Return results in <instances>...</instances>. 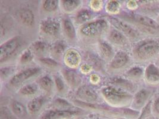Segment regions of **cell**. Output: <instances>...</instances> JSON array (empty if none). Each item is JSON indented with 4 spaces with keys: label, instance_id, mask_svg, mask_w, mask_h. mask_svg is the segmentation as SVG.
<instances>
[{
    "label": "cell",
    "instance_id": "cell-7",
    "mask_svg": "<svg viewBox=\"0 0 159 119\" xmlns=\"http://www.w3.org/2000/svg\"><path fill=\"white\" fill-rule=\"evenodd\" d=\"M144 81L148 87L159 86V67L155 63H150L145 67Z\"/></svg>",
    "mask_w": 159,
    "mask_h": 119
},
{
    "label": "cell",
    "instance_id": "cell-6",
    "mask_svg": "<svg viewBox=\"0 0 159 119\" xmlns=\"http://www.w3.org/2000/svg\"><path fill=\"white\" fill-rule=\"evenodd\" d=\"M108 28L107 22L104 20H98L88 23L80 29V33L87 37H95L102 33Z\"/></svg>",
    "mask_w": 159,
    "mask_h": 119
},
{
    "label": "cell",
    "instance_id": "cell-12",
    "mask_svg": "<svg viewBox=\"0 0 159 119\" xmlns=\"http://www.w3.org/2000/svg\"><path fill=\"white\" fill-rule=\"evenodd\" d=\"M129 55L125 51L117 52L110 63V67L113 69H120L126 66L130 62Z\"/></svg>",
    "mask_w": 159,
    "mask_h": 119
},
{
    "label": "cell",
    "instance_id": "cell-22",
    "mask_svg": "<svg viewBox=\"0 0 159 119\" xmlns=\"http://www.w3.org/2000/svg\"><path fill=\"white\" fill-rule=\"evenodd\" d=\"M38 86L35 83H30L23 86L19 90V93L23 95L35 94L38 90Z\"/></svg>",
    "mask_w": 159,
    "mask_h": 119
},
{
    "label": "cell",
    "instance_id": "cell-16",
    "mask_svg": "<svg viewBox=\"0 0 159 119\" xmlns=\"http://www.w3.org/2000/svg\"><path fill=\"white\" fill-rule=\"evenodd\" d=\"M19 20L28 26H32L35 23V17L32 11L28 9L20 10L17 14Z\"/></svg>",
    "mask_w": 159,
    "mask_h": 119
},
{
    "label": "cell",
    "instance_id": "cell-26",
    "mask_svg": "<svg viewBox=\"0 0 159 119\" xmlns=\"http://www.w3.org/2000/svg\"><path fill=\"white\" fill-rule=\"evenodd\" d=\"M107 11L112 14H116L119 12L120 4L117 1H110L107 5Z\"/></svg>",
    "mask_w": 159,
    "mask_h": 119
},
{
    "label": "cell",
    "instance_id": "cell-39",
    "mask_svg": "<svg viewBox=\"0 0 159 119\" xmlns=\"http://www.w3.org/2000/svg\"><path fill=\"white\" fill-rule=\"evenodd\" d=\"M156 119L152 115H151V116H148V117H145V118H144V119Z\"/></svg>",
    "mask_w": 159,
    "mask_h": 119
},
{
    "label": "cell",
    "instance_id": "cell-37",
    "mask_svg": "<svg viewBox=\"0 0 159 119\" xmlns=\"http://www.w3.org/2000/svg\"><path fill=\"white\" fill-rule=\"evenodd\" d=\"M127 7L130 10H136L137 8H138L139 7V5H138L137 2L135 1H129L127 3Z\"/></svg>",
    "mask_w": 159,
    "mask_h": 119
},
{
    "label": "cell",
    "instance_id": "cell-15",
    "mask_svg": "<svg viewBox=\"0 0 159 119\" xmlns=\"http://www.w3.org/2000/svg\"><path fill=\"white\" fill-rule=\"evenodd\" d=\"M109 39L113 44L120 46H126L129 42V39L116 29L112 30L110 32Z\"/></svg>",
    "mask_w": 159,
    "mask_h": 119
},
{
    "label": "cell",
    "instance_id": "cell-2",
    "mask_svg": "<svg viewBox=\"0 0 159 119\" xmlns=\"http://www.w3.org/2000/svg\"><path fill=\"white\" fill-rule=\"evenodd\" d=\"M125 19L137 26L141 33L147 34L151 37H157L159 35V24L156 20L144 15L132 13L125 15Z\"/></svg>",
    "mask_w": 159,
    "mask_h": 119
},
{
    "label": "cell",
    "instance_id": "cell-18",
    "mask_svg": "<svg viewBox=\"0 0 159 119\" xmlns=\"http://www.w3.org/2000/svg\"><path fill=\"white\" fill-rule=\"evenodd\" d=\"M113 83L116 85L117 87L124 89L131 94H132V91H133L135 89V85H134V83L126 79H123L121 77L115 78L113 80Z\"/></svg>",
    "mask_w": 159,
    "mask_h": 119
},
{
    "label": "cell",
    "instance_id": "cell-38",
    "mask_svg": "<svg viewBox=\"0 0 159 119\" xmlns=\"http://www.w3.org/2000/svg\"><path fill=\"white\" fill-rule=\"evenodd\" d=\"M101 1H92V7L95 9H98L101 7Z\"/></svg>",
    "mask_w": 159,
    "mask_h": 119
},
{
    "label": "cell",
    "instance_id": "cell-36",
    "mask_svg": "<svg viewBox=\"0 0 159 119\" xmlns=\"http://www.w3.org/2000/svg\"><path fill=\"white\" fill-rule=\"evenodd\" d=\"M55 82H56V86L57 88L59 91H61L64 89V83L63 81L61 79L60 77H55Z\"/></svg>",
    "mask_w": 159,
    "mask_h": 119
},
{
    "label": "cell",
    "instance_id": "cell-19",
    "mask_svg": "<svg viewBox=\"0 0 159 119\" xmlns=\"http://www.w3.org/2000/svg\"><path fill=\"white\" fill-rule=\"evenodd\" d=\"M11 109L15 116L19 118H23L28 114V111L25 105L17 101L12 103Z\"/></svg>",
    "mask_w": 159,
    "mask_h": 119
},
{
    "label": "cell",
    "instance_id": "cell-20",
    "mask_svg": "<svg viewBox=\"0 0 159 119\" xmlns=\"http://www.w3.org/2000/svg\"><path fill=\"white\" fill-rule=\"evenodd\" d=\"M65 61L66 64H67V65L70 67H76L80 63V55L76 51L70 50L67 52L66 55Z\"/></svg>",
    "mask_w": 159,
    "mask_h": 119
},
{
    "label": "cell",
    "instance_id": "cell-30",
    "mask_svg": "<svg viewBox=\"0 0 159 119\" xmlns=\"http://www.w3.org/2000/svg\"><path fill=\"white\" fill-rule=\"evenodd\" d=\"M47 44L43 41H36L34 42L32 45V48L36 52L40 53V52H43L45 51L47 48Z\"/></svg>",
    "mask_w": 159,
    "mask_h": 119
},
{
    "label": "cell",
    "instance_id": "cell-33",
    "mask_svg": "<svg viewBox=\"0 0 159 119\" xmlns=\"http://www.w3.org/2000/svg\"><path fill=\"white\" fill-rule=\"evenodd\" d=\"M56 104L57 105H59L60 107H62L63 110H69V107H71V104L69 103H68L67 101H66L64 99H57L56 101Z\"/></svg>",
    "mask_w": 159,
    "mask_h": 119
},
{
    "label": "cell",
    "instance_id": "cell-8",
    "mask_svg": "<svg viewBox=\"0 0 159 119\" xmlns=\"http://www.w3.org/2000/svg\"><path fill=\"white\" fill-rule=\"evenodd\" d=\"M80 112L66 110H50L43 112L40 119H70L78 116Z\"/></svg>",
    "mask_w": 159,
    "mask_h": 119
},
{
    "label": "cell",
    "instance_id": "cell-10",
    "mask_svg": "<svg viewBox=\"0 0 159 119\" xmlns=\"http://www.w3.org/2000/svg\"><path fill=\"white\" fill-rule=\"evenodd\" d=\"M41 69L38 67L29 68L23 70L19 73L15 75L10 81V83L13 85H17L22 82H25L29 78L34 76L40 72Z\"/></svg>",
    "mask_w": 159,
    "mask_h": 119
},
{
    "label": "cell",
    "instance_id": "cell-25",
    "mask_svg": "<svg viewBox=\"0 0 159 119\" xmlns=\"http://www.w3.org/2000/svg\"><path fill=\"white\" fill-rule=\"evenodd\" d=\"M39 84L45 90L50 91L52 87V81L50 77L46 76L39 79Z\"/></svg>",
    "mask_w": 159,
    "mask_h": 119
},
{
    "label": "cell",
    "instance_id": "cell-35",
    "mask_svg": "<svg viewBox=\"0 0 159 119\" xmlns=\"http://www.w3.org/2000/svg\"><path fill=\"white\" fill-rule=\"evenodd\" d=\"M65 44L63 42H60L54 45V51L57 54H61L64 52L65 50Z\"/></svg>",
    "mask_w": 159,
    "mask_h": 119
},
{
    "label": "cell",
    "instance_id": "cell-14",
    "mask_svg": "<svg viewBox=\"0 0 159 119\" xmlns=\"http://www.w3.org/2000/svg\"><path fill=\"white\" fill-rule=\"evenodd\" d=\"M145 68L141 66L131 67L126 72L128 79L130 81H139L144 80Z\"/></svg>",
    "mask_w": 159,
    "mask_h": 119
},
{
    "label": "cell",
    "instance_id": "cell-23",
    "mask_svg": "<svg viewBox=\"0 0 159 119\" xmlns=\"http://www.w3.org/2000/svg\"><path fill=\"white\" fill-rule=\"evenodd\" d=\"M152 115L156 119H159V95H155L151 101Z\"/></svg>",
    "mask_w": 159,
    "mask_h": 119
},
{
    "label": "cell",
    "instance_id": "cell-1",
    "mask_svg": "<svg viewBox=\"0 0 159 119\" xmlns=\"http://www.w3.org/2000/svg\"><path fill=\"white\" fill-rule=\"evenodd\" d=\"M135 61L141 64L155 63L159 57V37H150L141 40L133 48Z\"/></svg>",
    "mask_w": 159,
    "mask_h": 119
},
{
    "label": "cell",
    "instance_id": "cell-32",
    "mask_svg": "<svg viewBox=\"0 0 159 119\" xmlns=\"http://www.w3.org/2000/svg\"><path fill=\"white\" fill-rule=\"evenodd\" d=\"M75 74V73H73V72H66L65 73L66 80H67L68 82L72 85L76 84V77L77 78V77H76Z\"/></svg>",
    "mask_w": 159,
    "mask_h": 119
},
{
    "label": "cell",
    "instance_id": "cell-28",
    "mask_svg": "<svg viewBox=\"0 0 159 119\" xmlns=\"http://www.w3.org/2000/svg\"><path fill=\"white\" fill-rule=\"evenodd\" d=\"M58 1L47 0L43 2V7L47 11H53L58 7Z\"/></svg>",
    "mask_w": 159,
    "mask_h": 119
},
{
    "label": "cell",
    "instance_id": "cell-24",
    "mask_svg": "<svg viewBox=\"0 0 159 119\" xmlns=\"http://www.w3.org/2000/svg\"><path fill=\"white\" fill-rule=\"evenodd\" d=\"M100 50L101 54L106 58H111L113 56L112 47L107 42H101L100 44Z\"/></svg>",
    "mask_w": 159,
    "mask_h": 119
},
{
    "label": "cell",
    "instance_id": "cell-31",
    "mask_svg": "<svg viewBox=\"0 0 159 119\" xmlns=\"http://www.w3.org/2000/svg\"><path fill=\"white\" fill-rule=\"evenodd\" d=\"M33 57H34V56H33L31 51L29 50H26L25 52L22 54V55H21L20 62L22 63H28L32 60Z\"/></svg>",
    "mask_w": 159,
    "mask_h": 119
},
{
    "label": "cell",
    "instance_id": "cell-9",
    "mask_svg": "<svg viewBox=\"0 0 159 119\" xmlns=\"http://www.w3.org/2000/svg\"><path fill=\"white\" fill-rule=\"evenodd\" d=\"M20 37H15L8 40L0 47V61L2 62L11 55L20 45Z\"/></svg>",
    "mask_w": 159,
    "mask_h": 119
},
{
    "label": "cell",
    "instance_id": "cell-41",
    "mask_svg": "<svg viewBox=\"0 0 159 119\" xmlns=\"http://www.w3.org/2000/svg\"><path fill=\"white\" fill-rule=\"evenodd\" d=\"M157 20V22L159 24V15H158V17H157V20Z\"/></svg>",
    "mask_w": 159,
    "mask_h": 119
},
{
    "label": "cell",
    "instance_id": "cell-5",
    "mask_svg": "<svg viewBox=\"0 0 159 119\" xmlns=\"http://www.w3.org/2000/svg\"><path fill=\"white\" fill-rule=\"evenodd\" d=\"M109 21L115 27L116 29L122 32L128 39L138 41L139 42L142 40L143 37L141 33L129 23L114 17L109 18Z\"/></svg>",
    "mask_w": 159,
    "mask_h": 119
},
{
    "label": "cell",
    "instance_id": "cell-11",
    "mask_svg": "<svg viewBox=\"0 0 159 119\" xmlns=\"http://www.w3.org/2000/svg\"><path fill=\"white\" fill-rule=\"evenodd\" d=\"M41 29L44 33L54 36L60 31V23L56 19H47L41 22Z\"/></svg>",
    "mask_w": 159,
    "mask_h": 119
},
{
    "label": "cell",
    "instance_id": "cell-34",
    "mask_svg": "<svg viewBox=\"0 0 159 119\" xmlns=\"http://www.w3.org/2000/svg\"><path fill=\"white\" fill-rule=\"evenodd\" d=\"M40 61L45 65H47L50 67H56L58 65V63L56 61L51 59L43 58V59H41Z\"/></svg>",
    "mask_w": 159,
    "mask_h": 119
},
{
    "label": "cell",
    "instance_id": "cell-4",
    "mask_svg": "<svg viewBox=\"0 0 159 119\" xmlns=\"http://www.w3.org/2000/svg\"><path fill=\"white\" fill-rule=\"evenodd\" d=\"M154 89L153 88L147 87L139 89L134 95L130 108L140 112L148 104L154 97Z\"/></svg>",
    "mask_w": 159,
    "mask_h": 119
},
{
    "label": "cell",
    "instance_id": "cell-17",
    "mask_svg": "<svg viewBox=\"0 0 159 119\" xmlns=\"http://www.w3.org/2000/svg\"><path fill=\"white\" fill-rule=\"evenodd\" d=\"M44 102L45 98L42 96L36 97L32 99L28 104V108L29 112L31 114H35L39 112L44 104Z\"/></svg>",
    "mask_w": 159,
    "mask_h": 119
},
{
    "label": "cell",
    "instance_id": "cell-13",
    "mask_svg": "<svg viewBox=\"0 0 159 119\" xmlns=\"http://www.w3.org/2000/svg\"><path fill=\"white\" fill-rule=\"evenodd\" d=\"M77 95L80 99L88 102L94 101L97 99L98 95L92 88L89 86H82L77 91Z\"/></svg>",
    "mask_w": 159,
    "mask_h": 119
},
{
    "label": "cell",
    "instance_id": "cell-29",
    "mask_svg": "<svg viewBox=\"0 0 159 119\" xmlns=\"http://www.w3.org/2000/svg\"><path fill=\"white\" fill-rule=\"evenodd\" d=\"M92 15L89 11L84 10L80 11L77 15V20L80 22H85L91 19Z\"/></svg>",
    "mask_w": 159,
    "mask_h": 119
},
{
    "label": "cell",
    "instance_id": "cell-27",
    "mask_svg": "<svg viewBox=\"0 0 159 119\" xmlns=\"http://www.w3.org/2000/svg\"><path fill=\"white\" fill-rule=\"evenodd\" d=\"M80 4V1H63V6L67 11H71L78 7Z\"/></svg>",
    "mask_w": 159,
    "mask_h": 119
},
{
    "label": "cell",
    "instance_id": "cell-42",
    "mask_svg": "<svg viewBox=\"0 0 159 119\" xmlns=\"http://www.w3.org/2000/svg\"><path fill=\"white\" fill-rule=\"evenodd\" d=\"M126 119V118H119V119Z\"/></svg>",
    "mask_w": 159,
    "mask_h": 119
},
{
    "label": "cell",
    "instance_id": "cell-21",
    "mask_svg": "<svg viewBox=\"0 0 159 119\" xmlns=\"http://www.w3.org/2000/svg\"><path fill=\"white\" fill-rule=\"evenodd\" d=\"M63 28L67 37L73 39L76 36L75 29L72 22L68 19H66L63 21Z\"/></svg>",
    "mask_w": 159,
    "mask_h": 119
},
{
    "label": "cell",
    "instance_id": "cell-40",
    "mask_svg": "<svg viewBox=\"0 0 159 119\" xmlns=\"http://www.w3.org/2000/svg\"><path fill=\"white\" fill-rule=\"evenodd\" d=\"M155 63H156V64H157V66L159 67V58H158V59L157 60H156V61L155 62Z\"/></svg>",
    "mask_w": 159,
    "mask_h": 119
},
{
    "label": "cell",
    "instance_id": "cell-3",
    "mask_svg": "<svg viewBox=\"0 0 159 119\" xmlns=\"http://www.w3.org/2000/svg\"><path fill=\"white\" fill-rule=\"evenodd\" d=\"M101 92L109 103L118 108H126L130 105L134 97L132 94L114 86L104 88Z\"/></svg>",
    "mask_w": 159,
    "mask_h": 119
}]
</instances>
